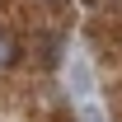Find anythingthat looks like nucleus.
<instances>
[{"mask_svg":"<svg viewBox=\"0 0 122 122\" xmlns=\"http://www.w3.org/2000/svg\"><path fill=\"white\" fill-rule=\"evenodd\" d=\"M14 61H19V42H14L5 28H0V71H10Z\"/></svg>","mask_w":122,"mask_h":122,"instance_id":"nucleus-1","label":"nucleus"},{"mask_svg":"<svg viewBox=\"0 0 122 122\" xmlns=\"http://www.w3.org/2000/svg\"><path fill=\"white\" fill-rule=\"evenodd\" d=\"M85 122H103V113L99 108H85Z\"/></svg>","mask_w":122,"mask_h":122,"instance_id":"nucleus-3","label":"nucleus"},{"mask_svg":"<svg viewBox=\"0 0 122 122\" xmlns=\"http://www.w3.org/2000/svg\"><path fill=\"white\" fill-rule=\"evenodd\" d=\"M71 85H75V94H89V66L85 61H71Z\"/></svg>","mask_w":122,"mask_h":122,"instance_id":"nucleus-2","label":"nucleus"}]
</instances>
